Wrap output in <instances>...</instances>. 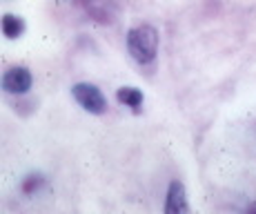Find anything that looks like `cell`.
Here are the masks:
<instances>
[{"label":"cell","mask_w":256,"mask_h":214,"mask_svg":"<svg viewBox=\"0 0 256 214\" xmlns=\"http://www.w3.org/2000/svg\"><path fill=\"white\" fill-rule=\"evenodd\" d=\"M127 52L138 65L154 63L158 54V32L152 25H138L127 32Z\"/></svg>","instance_id":"obj_1"},{"label":"cell","mask_w":256,"mask_h":214,"mask_svg":"<svg viewBox=\"0 0 256 214\" xmlns=\"http://www.w3.org/2000/svg\"><path fill=\"white\" fill-rule=\"evenodd\" d=\"M34 76L27 67L18 65V67H9L2 76V89L7 94H27L32 89Z\"/></svg>","instance_id":"obj_4"},{"label":"cell","mask_w":256,"mask_h":214,"mask_svg":"<svg viewBox=\"0 0 256 214\" xmlns=\"http://www.w3.org/2000/svg\"><path fill=\"white\" fill-rule=\"evenodd\" d=\"M116 98H118V103H122L127 107H134V109L142 105V92L136 87H120L116 92Z\"/></svg>","instance_id":"obj_7"},{"label":"cell","mask_w":256,"mask_h":214,"mask_svg":"<svg viewBox=\"0 0 256 214\" xmlns=\"http://www.w3.org/2000/svg\"><path fill=\"white\" fill-rule=\"evenodd\" d=\"M2 34L14 41V38H20L24 34V21L20 16H14V14H4L2 16Z\"/></svg>","instance_id":"obj_6"},{"label":"cell","mask_w":256,"mask_h":214,"mask_svg":"<svg viewBox=\"0 0 256 214\" xmlns=\"http://www.w3.org/2000/svg\"><path fill=\"white\" fill-rule=\"evenodd\" d=\"M72 96L78 105L90 114H105L107 107H110L105 94L96 85H92V83H76V85L72 87Z\"/></svg>","instance_id":"obj_2"},{"label":"cell","mask_w":256,"mask_h":214,"mask_svg":"<svg viewBox=\"0 0 256 214\" xmlns=\"http://www.w3.org/2000/svg\"><path fill=\"white\" fill-rule=\"evenodd\" d=\"M190 212L187 205V192L180 181H172L170 190H167V201H165V214H183Z\"/></svg>","instance_id":"obj_5"},{"label":"cell","mask_w":256,"mask_h":214,"mask_svg":"<svg viewBox=\"0 0 256 214\" xmlns=\"http://www.w3.org/2000/svg\"><path fill=\"white\" fill-rule=\"evenodd\" d=\"M85 9V14L92 21L100 25H112L118 18V5L116 0H78Z\"/></svg>","instance_id":"obj_3"},{"label":"cell","mask_w":256,"mask_h":214,"mask_svg":"<svg viewBox=\"0 0 256 214\" xmlns=\"http://www.w3.org/2000/svg\"><path fill=\"white\" fill-rule=\"evenodd\" d=\"M248 212H256V203H252V205H248Z\"/></svg>","instance_id":"obj_9"},{"label":"cell","mask_w":256,"mask_h":214,"mask_svg":"<svg viewBox=\"0 0 256 214\" xmlns=\"http://www.w3.org/2000/svg\"><path fill=\"white\" fill-rule=\"evenodd\" d=\"M42 185H45V176H42V174H29V176L22 181V192L24 194H36Z\"/></svg>","instance_id":"obj_8"}]
</instances>
